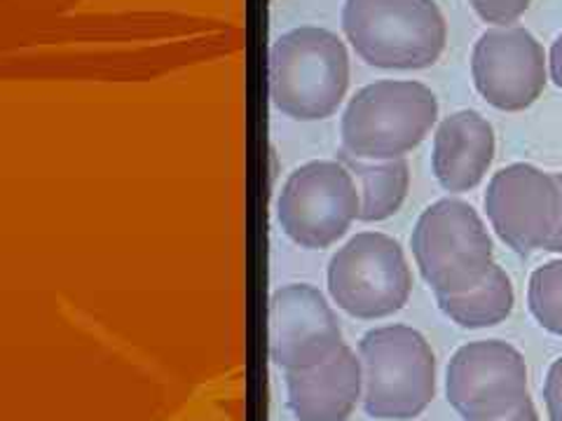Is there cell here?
Wrapping results in <instances>:
<instances>
[{"mask_svg": "<svg viewBox=\"0 0 562 421\" xmlns=\"http://www.w3.org/2000/svg\"><path fill=\"white\" fill-rule=\"evenodd\" d=\"M543 402L551 421H562V356L549 367L547 382H543Z\"/></svg>", "mask_w": 562, "mask_h": 421, "instance_id": "cell-18", "label": "cell"}, {"mask_svg": "<svg viewBox=\"0 0 562 421\" xmlns=\"http://www.w3.org/2000/svg\"><path fill=\"white\" fill-rule=\"evenodd\" d=\"M342 31L368 66L384 70L429 68L448 43L434 0H345Z\"/></svg>", "mask_w": 562, "mask_h": 421, "instance_id": "cell-2", "label": "cell"}, {"mask_svg": "<svg viewBox=\"0 0 562 421\" xmlns=\"http://www.w3.org/2000/svg\"><path fill=\"white\" fill-rule=\"evenodd\" d=\"M436 303L452 323L469 330H481L497 326L512 316L516 293L512 276L499 265H492L479 286L457 295H436Z\"/></svg>", "mask_w": 562, "mask_h": 421, "instance_id": "cell-15", "label": "cell"}, {"mask_svg": "<svg viewBox=\"0 0 562 421\" xmlns=\"http://www.w3.org/2000/svg\"><path fill=\"white\" fill-rule=\"evenodd\" d=\"M485 421H539V414H537L535 402L530 400V396H527L514 412H508L497 419H485Z\"/></svg>", "mask_w": 562, "mask_h": 421, "instance_id": "cell-19", "label": "cell"}, {"mask_svg": "<svg viewBox=\"0 0 562 421\" xmlns=\"http://www.w3.org/2000/svg\"><path fill=\"white\" fill-rule=\"evenodd\" d=\"M558 175V183H560V190H562V173H555ZM549 253H562V214H560V223L555 227V235L551 237L549 246H547Z\"/></svg>", "mask_w": 562, "mask_h": 421, "instance_id": "cell-21", "label": "cell"}, {"mask_svg": "<svg viewBox=\"0 0 562 421\" xmlns=\"http://www.w3.org/2000/svg\"><path fill=\"white\" fill-rule=\"evenodd\" d=\"M359 183L361 214L363 223H382L396 216L411 190V167L403 160L386 162H363L342 152L340 160Z\"/></svg>", "mask_w": 562, "mask_h": 421, "instance_id": "cell-14", "label": "cell"}, {"mask_svg": "<svg viewBox=\"0 0 562 421\" xmlns=\"http://www.w3.org/2000/svg\"><path fill=\"white\" fill-rule=\"evenodd\" d=\"M485 214L492 230L518 255L547 251L562 214L558 175L525 162L499 169L487 183Z\"/></svg>", "mask_w": 562, "mask_h": 421, "instance_id": "cell-8", "label": "cell"}, {"mask_svg": "<svg viewBox=\"0 0 562 421\" xmlns=\"http://www.w3.org/2000/svg\"><path fill=\"white\" fill-rule=\"evenodd\" d=\"M342 344V330L326 297L310 284L281 286L270 297V359L291 371L328 361Z\"/></svg>", "mask_w": 562, "mask_h": 421, "instance_id": "cell-11", "label": "cell"}, {"mask_svg": "<svg viewBox=\"0 0 562 421\" xmlns=\"http://www.w3.org/2000/svg\"><path fill=\"white\" fill-rule=\"evenodd\" d=\"M471 76L492 109L520 113L547 90L549 57L527 29L495 26L473 45Z\"/></svg>", "mask_w": 562, "mask_h": 421, "instance_id": "cell-10", "label": "cell"}, {"mask_svg": "<svg viewBox=\"0 0 562 421\" xmlns=\"http://www.w3.org/2000/svg\"><path fill=\"white\" fill-rule=\"evenodd\" d=\"M363 365V410L373 419L408 421L436 396V356L419 330L382 326L359 342Z\"/></svg>", "mask_w": 562, "mask_h": 421, "instance_id": "cell-4", "label": "cell"}, {"mask_svg": "<svg viewBox=\"0 0 562 421\" xmlns=\"http://www.w3.org/2000/svg\"><path fill=\"white\" fill-rule=\"evenodd\" d=\"M469 3L483 22L495 26H512L527 12L532 0H469Z\"/></svg>", "mask_w": 562, "mask_h": 421, "instance_id": "cell-17", "label": "cell"}, {"mask_svg": "<svg viewBox=\"0 0 562 421\" xmlns=\"http://www.w3.org/2000/svg\"><path fill=\"white\" fill-rule=\"evenodd\" d=\"M361 214L359 185L338 160H314L297 167L281 187L277 220L303 249L319 251L340 241Z\"/></svg>", "mask_w": 562, "mask_h": 421, "instance_id": "cell-7", "label": "cell"}, {"mask_svg": "<svg viewBox=\"0 0 562 421\" xmlns=\"http://www.w3.org/2000/svg\"><path fill=\"white\" fill-rule=\"evenodd\" d=\"M549 73H551V80L555 82V87H560V90H562V33L558 35L555 43L551 45Z\"/></svg>", "mask_w": 562, "mask_h": 421, "instance_id": "cell-20", "label": "cell"}, {"mask_svg": "<svg viewBox=\"0 0 562 421\" xmlns=\"http://www.w3.org/2000/svg\"><path fill=\"white\" fill-rule=\"evenodd\" d=\"M328 293L361 321L386 319L408 305L413 272L401 243L382 232H359L328 262Z\"/></svg>", "mask_w": 562, "mask_h": 421, "instance_id": "cell-6", "label": "cell"}, {"mask_svg": "<svg viewBox=\"0 0 562 421\" xmlns=\"http://www.w3.org/2000/svg\"><path fill=\"white\" fill-rule=\"evenodd\" d=\"M527 305L543 330L562 338V260L547 262L532 272Z\"/></svg>", "mask_w": 562, "mask_h": 421, "instance_id": "cell-16", "label": "cell"}, {"mask_svg": "<svg viewBox=\"0 0 562 421\" xmlns=\"http://www.w3.org/2000/svg\"><path fill=\"white\" fill-rule=\"evenodd\" d=\"M438 120V99L415 80H378L349 99L340 122L342 152L363 162L403 160Z\"/></svg>", "mask_w": 562, "mask_h": 421, "instance_id": "cell-1", "label": "cell"}, {"mask_svg": "<svg viewBox=\"0 0 562 421\" xmlns=\"http://www.w3.org/2000/svg\"><path fill=\"white\" fill-rule=\"evenodd\" d=\"M349 87V55L336 33L301 26L270 49V99L297 122L326 120L340 109Z\"/></svg>", "mask_w": 562, "mask_h": 421, "instance_id": "cell-3", "label": "cell"}, {"mask_svg": "<svg viewBox=\"0 0 562 421\" xmlns=\"http://www.w3.org/2000/svg\"><path fill=\"white\" fill-rule=\"evenodd\" d=\"M446 394L464 421L514 412L527 398V365L520 351L502 340L469 342L448 365Z\"/></svg>", "mask_w": 562, "mask_h": 421, "instance_id": "cell-9", "label": "cell"}, {"mask_svg": "<svg viewBox=\"0 0 562 421\" xmlns=\"http://www.w3.org/2000/svg\"><path fill=\"white\" fill-rule=\"evenodd\" d=\"M363 391V365L347 344L307 371L286 373L289 408L297 421H347Z\"/></svg>", "mask_w": 562, "mask_h": 421, "instance_id": "cell-12", "label": "cell"}, {"mask_svg": "<svg viewBox=\"0 0 562 421\" xmlns=\"http://www.w3.org/2000/svg\"><path fill=\"white\" fill-rule=\"evenodd\" d=\"M497 152L495 129L476 111L448 115L434 134L431 169L438 185L452 195L479 187Z\"/></svg>", "mask_w": 562, "mask_h": 421, "instance_id": "cell-13", "label": "cell"}, {"mask_svg": "<svg viewBox=\"0 0 562 421\" xmlns=\"http://www.w3.org/2000/svg\"><path fill=\"white\" fill-rule=\"evenodd\" d=\"M411 246L422 278L436 295L467 293L495 265L487 227L462 200L446 197L422 210Z\"/></svg>", "mask_w": 562, "mask_h": 421, "instance_id": "cell-5", "label": "cell"}]
</instances>
